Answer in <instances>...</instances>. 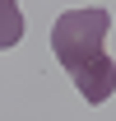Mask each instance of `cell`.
<instances>
[{"instance_id":"1","label":"cell","mask_w":116,"mask_h":121,"mask_svg":"<svg viewBox=\"0 0 116 121\" xmlns=\"http://www.w3.org/2000/svg\"><path fill=\"white\" fill-rule=\"evenodd\" d=\"M107 33H112V14L102 5L65 9L51 28V51L74 79V89L84 93V103H107L116 93V60L107 56Z\"/></svg>"},{"instance_id":"2","label":"cell","mask_w":116,"mask_h":121,"mask_svg":"<svg viewBox=\"0 0 116 121\" xmlns=\"http://www.w3.org/2000/svg\"><path fill=\"white\" fill-rule=\"evenodd\" d=\"M19 37H23V9L19 0H0V51L19 47Z\"/></svg>"}]
</instances>
